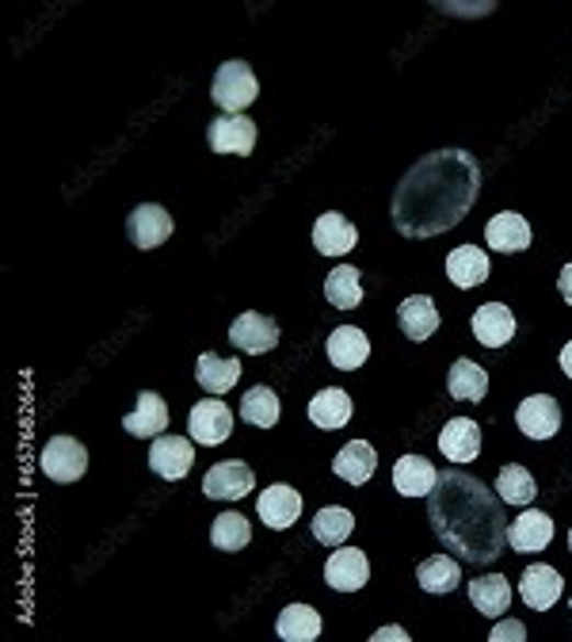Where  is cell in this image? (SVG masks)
Returning a JSON list of instances; mask_svg holds the SVG:
<instances>
[{
  "mask_svg": "<svg viewBox=\"0 0 572 642\" xmlns=\"http://www.w3.org/2000/svg\"><path fill=\"white\" fill-rule=\"evenodd\" d=\"M569 551H572V532H569Z\"/></svg>",
  "mask_w": 572,
  "mask_h": 642,
  "instance_id": "cell-41",
  "label": "cell"
},
{
  "mask_svg": "<svg viewBox=\"0 0 572 642\" xmlns=\"http://www.w3.org/2000/svg\"><path fill=\"white\" fill-rule=\"evenodd\" d=\"M351 528H356V517L348 509H340V505H328V509H321L313 517V540L325 543V547H344Z\"/></svg>",
  "mask_w": 572,
  "mask_h": 642,
  "instance_id": "cell-33",
  "label": "cell"
},
{
  "mask_svg": "<svg viewBox=\"0 0 572 642\" xmlns=\"http://www.w3.org/2000/svg\"><path fill=\"white\" fill-rule=\"evenodd\" d=\"M473 336H478L485 348H504L515 336V314L504 302H485V307L473 314Z\"/></svg>",
  "mask_w": 572,
  "mask_h": 642,
  "instance_id": "cell-20",
  "label": "cell"
},
{
  "mask_svg": "<svg viewBox=\"0 0 572 642\" xmlns=\"http://www.w3.org/2000/svg\"><path fill=\"white\" fill-rule=\"evenodd\" d=\"M211 96L217 108H225L229 115H245L248 103L260 96V80H256L248 62H225L211 85Z\"/></svg>",
  "mask_w": 572,
  "mask_h": 642,
  "instance_id": "cell-3",
  "label": "cell"
},
{
  "mask_svg": "<svg viewBox=\"0 0 572 642\" xmlns=\"http://www.w3.org/2000/svg\"><path fill=\"white\" fill-rule=\"evenodd\" d=\"M310 421L317 424V429H344V424L351 421V398L344 395L340 387H328L321 390V395H313L310 401Z\"/></svg>",
  "mask_w": 572,
  "mask_h": 642,
  "instance_id": "cell-29",
  "label": "cell"
},
{
  "mask_svg": "<svg viewBox=\"0 0 572 642\" xmlns=\"http://www.w3.org/2000/svg\"><path fill=\"white\" fill-rule=\"evenodd\" d=\"M550 540H553V520H550V512H542V509H523L519 520L507 528V543H512V551H519V555L546 551Z\"/></svg>",
  "mask_w": 572,
  "mask_h": 642,
  "instance_id": "cell-11",
  "label": "cell"
},
{
  "mask_svg": "<svg viewBox=\"0 0 572 642\" xmlns=\"http://www.w3.org/2000/svg\"><path fill=\"white\" fill-rule=\"evenodd\" d=\"M325 582L336 593H359L370 582V562L359 547H336V555L325 566Z\"/></svg>",
  "mask_w": 572,
  "mask_h": 642,
  "instance_id": "cell-13",
  "label": "cell"
},
{
  "mask_svg": "<svg viewBox=\"0 0 572 642\" xmlns=\"http://www.w3.org/2000/svg\"><path fill=\"white\" fill-rule=\"evenodd\" d=\"M435 478H439V471L424 455H401L397 467H393V486L401 497H428Z\"/></svg>",
  "mask_w": 572,
  "mask_h": 642,
  "instance_id": "cell-22",
  "label": "cell"
},
{
  "mask_svg": "<svg viewBox=\"0 0 572 642\" xmlns=\"http://www.w3.org/2000/svg\"><path fill=\"white\" fill-rule=\"evenodd\" d=\"M126 234H131V241L138 248H157L172 237V219H168L165 207L142 203V207H134L131 222H126Z\"/></svg>",
  "mask_w": 572,
  "mask_h": 642,
  "instance_id": "cell-15",
  "label": "cell"
},
{
  "mask_svg": "<svg viewBox=\"0 0 572 642\" xmlns=\"http://www.w3.org/2000/svg\"><path fill=\"white\" fill-rule=\"evenodd\" d=\"M240 421L256 424V429H271L279 424V395L271 387H253L240 398Z\"/></svg>",
  "mask_w": 572,
  "mask_h": 642,
  "instance_id": "cell-34",
  "label": "cell"
},
{
  "mask_svg": "<svg viewBox=\"0 0 572 642\" xmlns=\"http://www.w3.org/2000/svg\"><path fill=\"white\" fill-rule=\"evenodd\" d=\"M248 540H253V524H248L240 512H222V517L214 520L211 543L217 551H240V547H248Z\"/></svg>",
  "mask_w": 572,
  "mask_h": 642,
  "instance_id": "cell-36",
  "label": "cell"
},
{
  "mask_svg": "<svg viewBox=\"0 0 572 642\" xmlns=\"http://www.w3.org/2000/svg\"><path fill=\"white\" fill-rule=\"evenodd\" d=\"M515 424H519L523 436L530 440H550L558 436L561 429V406L558 398L550 395H530L519 401V409H515Z\"/></svg>",
  "mask_w": 572,
  "mask_h": 642,
  "instance_id": "cell-5",
  "label": "cell"
},
{
  "mask_svg": "<svg viewBox=\"0 0 572 642\" xmlns=\"http://www.w3.org/2000/svg\"><path fill=\"white\" fill-rule=\"evenodd\" d=\"M38 471H43L51 482L69 486V482H77L88 471L85 444H77L72 436H54L51 444L43 447V455H38Z\"/></svg>",
  "mask_w": 572,
  "mask_h": 642,
  "instance_id": "cell-4",
  "label": "cell"
},
{
  "mask_svg": "<svg viewBox=\"0 0 572 642\" xmlns=\"http://www.w3.org/2000/svg\"><path fill=\"white\" fill-rule=\"evenodd\" d=\"M188 429H191V440H195V444H206V447L222 444V440L233 432V409L225 406L222 398L199 401L188 417Z\"/></svg>",
  "mask_w": 572,
  "mask_h": 642,
  "instance_id": "cell-7",
  "label": "cell"
},
{
  "mask_svg": "<svg viewBox=\"0 0 572 642\" xmlns=\"http://www.w3.org/2000/svg\"><path fill=\"white\" fill-rule=\"evenodd\" d=\"M253 486H256V475L248 463L225 460V463H214V467L206 471L203 494L214 497V501H240L245 494H253Z\"/></svg>",
  "mask_w": 572,
  "mask_h": 642,
  "instance_id": "cell-6",
  "label": "cell"
},
{
  "mask_svg": "<svg viewBox=\"0 0 572 642\" xmlns=\"http://www.w3.org/2000/svg\"><path fill=\"white\" fill-rule=\"evenodd\" d=\"M485 241L496 253H523V248H530V226L523 214L504 211V214H496V219H489Z\"/></svg>",
  "mask_w": 572,
  "mask_h": 642,
  "instance_id": "cell-23",
  "label": "cell"
},
{
  "mask_svg": "<svg viewBox=\"0 0 572 642\" xmlns=\"http://www.w3.org/2000/svg\"><path fill=\"white\" fill-rule=\"evenodd\" d=\"M416 582H420L424 593L442 597V593L458 589V582H462V566H458L450 555H431V558H424L420 566H416Z\"/></svg>",
  "mask_w": 572,
  "mask_h": 642,
  "instance_id": "cell-28",
  "label": "cell"
},
{
  "mask_svg": "<svg viewBox=\"0 0 572 642\" xmlns=\"http://www.w3.org/2000/svg\"><path fill=\"white\" fill-rule=\"evenodd\" d=\"M481 196V160L466 150H431L393 191L390 219L401 237H439L473 211Z\"/></svg>",
  "mask_w": 572,
  "mask_h": 642,
  "instance_id": "cell-1",
  "label": "cell"
},
{
  "mask_svg": "<svg viewBox=\"0 0 572 642\" xmlns=\"http://www.w3.org/2000/svg\"><path fill=\"white\" fill-rule=\"evenodd\" d=\"M561 593H565V582H561V574L553 566H546V562H535V566L523 569L519 597L527 600L535 612H546V608H553Z\"/></svg>",
  "mask_w": 572,
  "mask_h": 642,
  "instance_id": "cell-10",
  "label": "cell"
},
{
  "mask_svg": "<svg viewBox=\"0 0 572 642\" xmlns=\"http://www.w3.org/2000/svg\"><path fill=\"white\" fill-rule=\"evenodd\" d=\"M211 150L214 154H240L248 157L256 150V123L248 115H222L211 123Z\"/></svg>",
  "mask_w": 572,
  "mask_h": 642,
  "instance_id": "cell-14",
  "label": "cell"
},
{
  "mask_svg": "<svg viewBox=\"0 0 572 642\" xmlns=\"http://www.w3.org/2000/svg\"><path fill=\"white\" fill-rule=\"evenodd\" d=\"M470 600L481 616H504L507 605H512V585H507L504 574H485L470 582Z\"/></svg>",
  "mask_w": 572,
  "mask_h": 642,
  "instance_id": "cell-26",
  "label": "cell"
},
{
  "mask_svg": "<svg viewBox=\"0 0 572 642\" xmlns=\"http://www.w3.org/2000/svg\"><path fill=\"white\" fill-rule=\"evenodd\" d=\"M276 631H279V639H287V642H313V639H321L317 608L287 605L283 612H279V620H276Z\"/></svg>",
  "mask_w": 572,
  "mask_h": 642,
  "instance_id": "cell-31",
  "label": "cell"
},
{
  "mask_svg": "<svg viewBox=\"0 0 572 642\" xmlns=\"http://www.w3.org/2000/svg\"><path fill=\"white\" fill-rule=\"evenodd\" d=\"M558 291H561V299H565L569 307H572V261L565 264V268H561V276H558Z\"/></svg>",
  "mask_w": 572,
  "mask_h": 642,
  "instance_id": "cell-38",
  "label": "cell"
},
{
  "mask_svg": "<svg viewBox=\"0 0 572 642\" xmlns=\"http://www.w3.org/2000/svg\"><path fill=\"white\" fill-rule=\"evenodd\" d=\"M561 372H565L572 379V341L565 344V348H561Z\"/></svg>",
  "mask_w": 572,
  "mask_h": 642,
  "instance_id": "cell-40",
  "label": "cell"
},
{
  "mask_svg": "<svg viewBox=\"0 0 572 642\" xmlns=\"http://www.w3.org/2000/svg\"><path fill=\"white\" fill-rule=\"evenodd\" d=\"M195 463V444L183 436H157L149 447V467L153 475L168 478V482H180L183 475L191 471Z\"/></svg>",
  "mask_w": 572,
  "mask_h": 642,
  "instance_id": "cell-8",
  "label": "cell"
},
{
  "mask_svg": "<svg viewBox=\"0 0 572 642\" xmlns=\"http://www.w3.org/2000/svg\"><path fill=\"white\" fill-rule=\"evenodd\" d=\"M496 494H501L504 505H530L538 494L535 478H530L527 467H519V463H507V467L496 475Z\"/></svg>",
  "mask_w": 572,
  "mask_h": 642,
  "instance_id": "cell-35",
  "label": "cell"
},
{
  "mask_svg": "<svg viewBox=\"0 0 572 642\" xmlns=\"http://www.w3.org/2000/svg\"><path fill=\"white\" fill-rule=\"evenodd\" d=\"M256 512H260V520L268 528L283 532V528L298 524V517H302V494H298L294 486H287V482H276V486H268L260 494Z\"/></svg>",
  "mask_w": 572,
  "mask_h": 642,
  "instance_id": "cell-9",
  "label": "cell"
},
{
  "mask_svg": "<svg viewBox=\"0 0 572 642\" xmlns=\"http://www.w3.org/2000/svg\"><path fill=\"white\" fill-rule=\"evenodd\" d=\"M447 390L455 401H481L489 395V375L473 359H455L447 375Z\"/></svg>",
  "mask_w": 572,
  "mask_h": 642,
  "instance_id": "cell-32",
  "label": "cell"
},
{
  "mask_svg": "<svg viewBox=\"0 0 572 642\" xmlns=\"http://www.w3.org/2000/svg\"><path fill=\"white\" fill-rule=\"evenodd\" d=\"M229 341L237 344L240 352L263 356V352H271L279 344V325L271 318H263V314H256V310H248V314H240L229 325Z\"/></svg>",
  "mask_w": 572,
  "mask_h": 642,
  "instance_id": "cell-12",
  "label": "cell"
},
{
  "mask_svg": "<svg viewBox=\"0 0 572 642\" xmlns=\"http://www.w3.org/2000/svg\"><path fill=\"white\" fill-rule=\"evenodd\" d=\"M447 276L455 287L470 291V287H481L489 279V256L481 253L478 245H458L455 253L447 256Z\"/></svg>",
  "mask_w": 572,
  "mask_h": 642,
  "instance_id": "cell-21",
  "label": "cell"
},
{
  "mask_svg": "<svg viewBox=\"0 0 572 642\" xmlns=\"http://www.w3.org/2000/svg\"><path fill=\"white\" fill-rule=\"evenodd\" d=\"M356 241H359L356 226L340 211H328L313 222V245H317L321 256H348L356 248Z\"/></svg>",
  "mask_w": 572,
  "mask_h": 642,
  "instance_id": "cell-17",
  "label": "cell"
},
{
  "mask_svg": "<svg viewBox=\"0 0 572 642\" xmlns=\"http://www.w3.org/2000/svg\"><path fill=\"white\" fill-rule=\"evenodd\" d=\"M123 429L131 432V436H138V440L165 436V429H168V406H165V398L153 395V390H142L138 406H134V413L123 417Z\"/></svg>",
  "mask_w": 572,
  "mask_h": 642,
  "instance_id": "cell-16",
  "label": "cell"
},
{
  "mask_svg": "<svg viewBox=\"0 0 572 642\" xmlns=\"http://www.w3.org/2000/svg\"><path fill=\"white\" fill-rule=\"evenodd\" d=\"M431 532L455 558L489 566L507 543V517L501 494L466 471H447L428 494Z\"/></svg>",
  "mask_w": 572,
  "mask_h": 642,
  "instance_id": "cell-2",
  "label": "cell"
},
{
  "mask_svg": "<svg viewBox=\"0 0 572 642\" xmlns=\"http://www.w3.org/2000/svg\"><path fill=\"white\" fill-rule=\"evenodd\" d=\"M385 639H397V642H405L408 635H405V631H401V628H393V623H390V628L374 631V642H385Z\"/></svg>",
  "mask_w": 572,
  "mask_h": 642,
  "instance_id": "cell-39",
  "label": "cell"
},
{
  "mask_svg": "<svg viewBox=\"0 0 572 642\" xmlns=\"http://www.w3.org/2000/svg\"><path fill=\"white\" fill-rule=\"evenodd\" d=\"M489 639H493V642H504V639L523 642V639H527V628H523L519 620H507V623H496V631H493Z\"/></svg>",
  "mask_w": 572,
  "mask_h": 642,
  "instance_id": "cell-37",
  "label": "cell"
},
{
  "mask_svg": "<svg viewBox=\"0 0 572 642\" xmlns=\"http://www.w3.org/2000/svg\"><path fill=\"white\" fill-rule=\"evenodd\" d=\"M397 321H401V333L408 341H428V336L439 329V310L428 295H413L397 307Z\"/></svg>",
  "mask_w": 572,
  "mask_h": 642,
  "instance_id": "cell-24",
  "label": "cell"
},
{
  "mask_svg": "<svg viewBox=\"0 0 572 642\" xmlns=\"http://www.w3.org/2000/svg\"><path fill=\"white\" fill-rule=\"evenodd\" d=\"M439 452L450 463H473L481 455V429L470 417H455L447 429L439 432Z\"/></svg>",
  "mask_w": 572,
  "mask_h": 642,
  "instance_id": "cell-19",
  "label": "cell"
},
{
  "mask_svg": "<svg viewBox=\"0 0 572 642\" xmlns=\"http://www.w3.org/2000/svg\"><path fill=\"white\" fill-rule=\"evenodd\" d=\"M374 467H378V452L367 444V440H351V444H344L340 455L333 460V471L344 482H351V486H362V482H370Z\"/></svg>",
  "mask_w": 572,
  "mask_h": 642,
  "instance_id": "cell-25",
  "label": "cell"
},
{
  "mask_svg": "<svg viewBox=\"0 0 572 642\" xmlns=\"http://www.w3.org/2000/svg\"><path fill=\"white\" fill-rule=\"evenodd\" d=\"M325 299L333 302L336 310H356L362 302V279L356 264H336L325 279Z\"/></svg>",
  "mask_w": 572,
  "mask_h": 642,
  "instance_id": "cell-30",
  "label": "cell"
},
{
  "mask_svg": "<svg viewBox=\"0 0 572 642\" xmlns=\"http://www.w3.org/2000/svg\"><path fill=\"white\" fill-rule=\"evenodd\" d=\"M195 379H199V387H203V390H211L214 398H222L225 390L237 387L240 364H237V359L214 356V352H203V356H199V364H195Z\"/></svg>",
  "mask_w": 572,
  "mask_h": 642,
  "instance_id": "cell-27",
  "label": "cell"
},
{
  "mask_svg": "<svg viewBox=\"0 0 572 642\" xmlns=\"http://www.w3.org/2000/svg\"><path fill=\"white\" fill-rule=\"evenodd\" d=\"M328 359H333V367H340V372H359L362 364H367L370 356V341L367 333L356 325H340L328 333V344H325Z\"/></svg>",
  "mask_w": 572,
  "mask_h": 642,
  "instance_id": "cell-18",
  "label": "cell"
}]
</instances>
